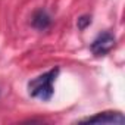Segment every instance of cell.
Instances as JSON below:
<instances>
[{"mask_svg": "<svg viewBox=\"0 0 125 125\" xmlns=\"http://www.w3.org/2000/svg\"><path fill=\"white\" fill-rule=\"evenodd\" d=\"M59 74V68H53L49 72L31 80L28 83V93L31 97L41 99L44 102L50 100L53 96V83Z\"/></svg>", "mask_w": 125, "mask_h": 125, "instance_id": "6da1fadb", "label": "cell"}, {"mask_svg": "<svg viewBox=\"0 0 125 125\" xmlns=\"http://www.w3.org/2000/svg\"><path fill=\"white\" fill-rule=\"evenodd\" d=\"M115 43H116V38L110 32H102L94 38L90 49L96 56H104L115 47Z\"/></svg>", "mask_w": 125, "mask_h": 125, "instance_id": "7a4b0ae2", "label": "cell"}, {"mask_svg": "<svg viewBox=\"0 0 125 125\" xmlns=\"http://www.w3.org/2000/svg\"><path fill=\"white\" fill-rule=\"evenodd\" d=\"M81 122L85 124H125V118L121 112H103L91 118H85Z\"/></svg>", "mask_w": 125, "mask_h": 125, "instance_id": "3957f363", "label": "cell"}, {"mask_svg": "<svg viewBox=\"0 0 125 125\" xmlns=\"http://www.w3.org/2000/svg\"><path fill=\"white\" fill-rule=\"evenodd\" d=\"M31 24L37 30H47L50 27V24H52V19H50V16H49V13L46 10L40 9V10L34 12L32 19H31Z\"/></svg>", "mask_w": 125, "mask_h": 125, "instance_id": "277c9868", "label": "cell"}, {"mask_svg": "<svg viewBox=\"0 0 125 125\" xmlns=\"http://www.w3.org/2000/svg\"><path fill=\"white\" fill-rule=\"evenodd\" d=\"M90 24H91V18H90V16H81V18L78 19V22H77V27H78L80 30H85Z\"/></svg>", "mask_w": 125, "mask_h": 125, "instance_id": "5b68a950", "label": "cell"}]
</instances>
